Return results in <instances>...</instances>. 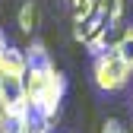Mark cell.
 <instances>
[{"label": "cell", "instance_id": "1", "mask_svg": "<svg viewBox=\"0 0 133 133\" xmlns=\"http://www.w3.org/2000/svg\"><path fill=\"white\" fill-rule=\"evenodd\" d=\"M25 98H29V108L41 114V117H60V102L66 95V79L57 70L54 63H41V66H29L25 76Z\"/></svg>", "mask_w": 133, "mask_h": 133}, {"label": "cell", "instance_id": "2", "mask_svg": "<svg viewBox=\"0 0 133 133\" xmlns=\"http://www.w3.org/2000/svg\"><path fill=\"white\" fill-rule=\"evenodd\" d=\"M130 76H133V70L117 57L114 48H108V51H102V54L92 57V82L102 92H121L130 82Z\"/></svg>", "mask_w": 133, "mask_h": 133}, {"label": "cell", "instance_id": "3", "mask_svg": "<svg viewBox=\"0 0 133 133\" xmlns=\"http://www.w3.org/2000/svg\"><path fill=\"white\" fill-rule=\"evenodd\" d=\"M73 38L86 48L92 57L102 54V51H108V48L114 44V41H111V25H108V19H105L102 10L92 13L86 22H73Z\"/></svg>", "mask_w": 133, "mask_h": 133}, {"label": "cell", "instance_id": "4", "mask_svg": "<svg viewBox=\"0 0 133 133\" xmlns=\"http://www.w3.org/2000/svg\"><path fill=\"white\" fill-rule=\"evenodd\" d=\"M0 98H3L6 111H22V108H29L22 76H0Z\"/></svg>", "mask_w": 133, "mask_h": 133}, {"label": "cell", "instance_id": "5", "mask_svg": "<svg viewBox=\"0 0 133 133\" xmlns=\"http://www.w3.org/2000/svg\"><path fill=\"white\" fill-rule=\"evenodd\" d=\"M25 70H29L25 51L6 44L3 51H0V76H25Z\"/></svg>", "mask_w": 133, "mask_h": 133}, {"label": "cell", "instance_id": "6", "mask_svg": "<svg viewBox=\"0 0 133 133\" xmlns=\"http://www.w3.org/2000/svg\"><path fill=\"white\" fill-rule=\"evenodd\" d=\"M16 25H19L22 35H32V32L38 29V6H35V0H25V3L19 6V13H16Z\"/></svg>", "mask_w": 133, "mask_h": 133}, {"label": "cell", "instance_id": "7", "mask_svg": "<svg viewBox=\"0 0 133 133\" xmlns=\"http://www.w3.org/2000/svg\"><path fill=\"white\" fill-rule=\"evenodd\" d=\"M32 108H22V111H6V117L0 121V133H25V121H29Z\"/></svg>", "mask_w": 133, "mask_h": 133}, {"label": "cell", "instance_id": "8", "mask_svg": "<svg viewBox=\"0 0 133 133\" xmlns=\"http://www.w3.org/2000/svg\"><path fill=\"white\" fill-rule=\"evenodd\" d=\"M98 10L105 13V19L108 25H121L124 22V13H127V0H98Z\"/></svg>", "mask_w": 133, "mask_h": 133}, {"label": "cell", "instance_id": "9", "mask_svg": "<svg viewBox=\"0 0 133 133\" xmlns=\"http://www.w3.org/2000/svg\"><path fill=\"white\" fill-rule=\"evenodd\" d=\"M111 48L117 51V57H121V60L130 66V70H133V29H124L121 35L114 38V44H111Z\"/></svg>", "mask_w": 133, "mask_h": 133}, {"label": "cell", "instance_id": "10", "mask_svg": "<svg viewBox=\"0 0 133 133\" xmlns=\"http://www.w3.org/2000/svg\"><path fill=\"white\" fill-rule=\"evenodd\" d=\"M92 13H98V0H70V16H73V22H86Z\"/></svg>", "mask_w": 133, "mask_h": 133}, {"label": "cell", "instance_id": "11", "mask_svg": "<svg viewBox=\"0 0 133 133\" xmlns=\"http://www.w3.org/2000/svg\"><path fill=\"white\" fill-rule=\"evenodd\" d=\"M25 60H29V66H41V63H54V60H51V54H48V48H44L41 41H32V44L25 48Z\"/></svg>", "mask_w": 133, "mask_h": 133}, {"label": "cell", "instance_id": "12", "mask_svg": "<svg viewBox=\"0 0 133 133\" xmlns=\"http://www.w3.org/2000/svg\"><path fill=\"white\" fill-rule=\"evenodd\" d=\"M54 124H57V121L41 117V114L32 111V114H29V121H25V133H54Z\"/></svg>", "mask_w": 133, "mask_h": 133}, {"label": "cell", "instance_id": "13", "mask_svg": "<svg viewBox=\"0 0 133 133\" xmlns=\"http://www.w3.org/2000/svg\"><path fill=\"white\" fill-rule=\"evenodd\" d=\"M102 133H127V127H124L117 117H108V121L102 124Z\"/></svg>", "mask_w": 133, "mask_h": 133}, {"label": "cell", "instance_id": "14", "mask_svg": "<svg viewBox=\"0 0 133 133\" xmlns=\"http://www.w3.org/2000/svg\"><path fill=\"white\" fill-rule=\"evenodd\" d=\"M3 48H6V32L0 29V51H3Z\"/></svg>", "mask_w": 133, "mask_h": 133}, {"label": "cell", "instance_id": "15", "mask_svg": "<svg viewBox=\"0 0 133 133\" xmlns=\"http://www.w3.org/2000/svg\"><path fill=\"white\" fill-rule=\"evenodd\" d=\"M6 117V105H3V98H0V121Z\"/></svg>", "mask_w": 133, "mask_h": 133}, {"label": "cell", "instance_id": "16", "mask_svg": "<svg viewBox=\"0 0 133 133\" xmlns=\"http://www.w3.org/2000/svg\"><path fill=\"white\" fill-rule=\"evenodd\" d=\"M66 3H70V0H66Z\"/></svg>", "mask_w": 133, "mask_h": 133}]
</instances>
